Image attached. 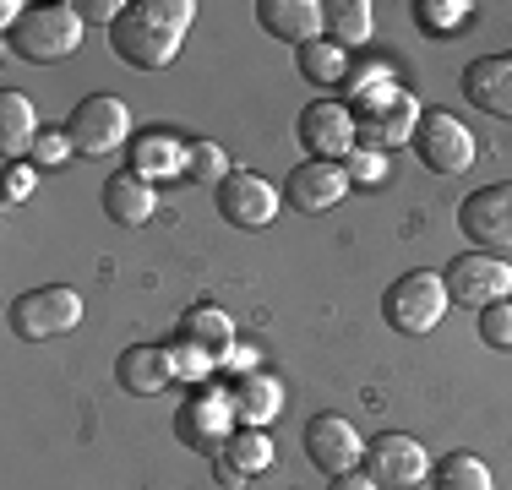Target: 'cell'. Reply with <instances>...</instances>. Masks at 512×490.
I'll list each match as a JSON object with an SVG mask.
<instances>
[{
	"label": "cell",
	"instance_id": "cell-4",
	"mask_svg": "<svg viewBox=\"0 0 512 490\" xmlns=\"http://www.w3.org/2000/svg\"><path fill=\"white\" fill-rule=\"evenodd\" d=\"M447 305H453V294H447V278L431 273V267H414V273H398L393 284L382 294V322L393 327V333L404 338H425L442 327Z\"/></svg>",
	"mask_w": 512,
	"mask_h": 490
},
{
	"label": "cell",
	"instance_id": "cell-28",
	"mask_svg": "<svg viewBox=\"0 0 512 490\" xmlns=\"http://www.w3.org/2000/svg\"><path fill=\"white\" fill-rule=\"evenodd\" d=\"M235 175V164H229V153L218 142H191V158H186V180H197V186H224V180Z\"/></svg>",
	"mask_w": 512,
	"mask_h": 490
},
{
	"label": "cell",
	"instance_id": "cell-17",
	"mask_svg": "<svg viewBox=\"0 0 512 490\" xmlns=\"http://www.w3.org/2000/svg\"><path fill=\"white\" fill-rule=\"evenodd\" d=\"M256 22H262V33H273V39H284L295 49L327 39L322 0H256Z\"/></svg>",
	"mask_w": 512,
	"mask_h": 490
},
{
	"label": "cell",
	"instance_id": "cell-21",
	"mask_svg": "<svg viewBox=\"0 0 512 490\" xmlns=\"http://www.w3.org/2000/svg\"><path fill=\"white\" fill-rule=\"evenodd\" d=\"M229 398H235L240 425L267 431V425L278 420V409H284V382L267 376V371H251V376H235V382H229Z\"/></svg>",
	"mask_w": 512,
	"mask_h": 490
},
{
	"label": "cell",
	"instance_id": "cell-32",
	"mask_svg": "<svg viewBox=\"0 0 512 490\" xmlns=\"http://www.w3.org/2000/svg\"><path fill=\"white\" fill-rule=\"evenodd\" d=\"M344 175H349V186H365V191H376L387 180V153H371V147H355V153L344 158Z\"/></svg>",
	"mask_w": 512,
	"mask_h": 490
},
{
	"label": "cell",
	"instance_id": "cell-13",
	"mask_svg": "<svg viewBox=\"0 0 512 490\" xmlns=\"http://www.w3.org/2000/svg\"><path fill=\"white\" fill-rule=\"evenodd\" d=\"M213 196H218V218L229 229H267L278 218V207H284V191L273 180H262L256 169H235Z\"/></svg>",
	"mask_w": 512,
	"mask_h": 490
},
{
	"label": "cell",
	"instance_id": "cell-31",
	"mask_svg": "<svg viewBox=\"0 0 512 490\" xmlns=\"http://www.w3.org/2000/svg\"><path fill=\"white\" fill-rule=\"evenodd\" d=\"M71 153H77V147H71V131H66V126H44V131H39V142H33V153H28V164L60 169Z\"/></svg>",
	"mask_w": 512,
	"mask_h": 490
},
{
	"label": "cell",
	"instance_id": "cell-12",
	"mask_svg": "<svg viewBox=\"0 0 512 490\" xmlns=\"http://www.w3.org/2000/svg\"><path fill=\"white\" fill-rule=\"evenodd\" d=\"M300 142H306L311 158H327V164H344L355 153V109L344 98H311L295 120Z\"/></svg>",
	"mask_w": 512,
	"mask_h": 490
},
{
	"label": "cell",
	"instance_id": "cell-19",
	"mask_svg": "<svg viewBox=\"0 0 512 490\" xmlns=\"http://www.w3.org/2000/svg\"><path fill=\"white\" fill-rule=\"evenodd\" d=\"M115 382L131 392V398H158L169 382H175V365H169V343H131L115 360Z\"/></svg>",
	"mask_w": 512,
	"mask_h": 490
},
{
	"label": "cell",
	"instance_id": "cell-7",
	"mask_svg": "<svg viewBox=\"0 0 512 490\" xmlns=\"http://www.w3.org/2000/svg\"><path fill=\"white\" fill-rule=\"evenodd\" d=\"M66 131H71V147L82 158H109L120 147H131V109L115 93H88L66 115Z\"/></svg>",
	"mask_w": 512,
	"mask_h": 490
},
{
	"label": "cell",
	"instance_id": "cell-9",
	"mask_svg": "<svg viewBox=\"0 0 512 490\" xmlns=\"http://www.w3.org/2000/svg\"><path fill=\"white\" fill-rule=\"evenodd\" d=\"M447 294H453L458 305H469V311H491V305L512 300V267L502 256L491 251H463L447 262Z\"/></svg>",
	"mask_w": 512,
	"mask_h": 490
},
{
	"label": "cell",
	"instance_id": "cell-37",
	"mask_svg": "<svg viewBox=\"0 0 512 490\" xmlns=\"http://www.w3.org/2000/svg\"><path fill=\"white\" fill-rule=\"evenodd\" d=\"M327 490H382V485H376L365 469H349V474H333V480H327Z\"/></svg>",
	"mask_w": 512,
	"mask_h": 490
},
{
	"label": "cell",
	"instance_id": "cell-38",
	"mask_svg": "<svg viewBox=\"0 0 512 490\" xmlns=\"http://www.w3.org/2000/svg\"><path fill=\"white\" fill-rule=\"evenodd\" d=\"M213 480L224 485V490H246V480H240V474L229 469V463H218V458H213Z\"/></svg>",
	"mask_w": 512,
	"mask_h": 490
},
{
	"label": "cell",
	"instance_id": "cell-29",
	"mask_svg": "<svg viewBox=\"0 0 512 490\" xmlns=\"http://www.w3.org/2000/svg\"><path fill=\"white\" fill-rule=\"evenodd\" d=\"M469 11H474L469 0H414V22L431 28V33H453Z\"/></svg>",
	"mask_w": 512,
	"mask_h": 490
},
{
	"label": "cell",
	"instance_id": "cell-34",
	"mask_svg": "<svg viewBox=\"0 0 512 490\" xmlns=\"http://www.w3.org/2000/svg\"><path fill=\"white\" fill-rule=\"evenodd\" d=\"M33 186H39V164H28V158H17V164H6V207L28 202Z\"/></svg>",
	"mask_w": 512,
	"mask_h": 490
},
{
	"label": "cell",
	"instance_id": "cell-26",
	"mask_svg": "<svg viewBox=\"0 0 512 490\" xmlns=\"http://www.w3.org/2000/svg\"><path fill=\"white\" fill-rule=\"evenodd\" d=\"M273 458H278V452H273V436H267V431H251V425H240V431L229 436V447L218 452V463H229V469H235L246 485L256 480V474L273 469Z\"/></svg>",
	"mask_w": 512,
	"mask_h": 490
},
{
	"label": "cell",
	"instance_id": "cell-20",
	"mask_svg": "<svg viewBox=\"0 0 512 490\" xmlns=\"http://www.w3.org/2000/svg\"><path fill=\"white\" fill-rule=\"evenodd\" d=\"M169 338L197 343V349H207L218 365H224V354L235 349V316H229L224 305H207V300H202V305H191V311L180 316L175 333H169Z\"/></svg>",
	"mask_w": 512,
	"mask_h": 490
},
{
	"label": "cell",
	"instance_id": "cell-14",
	"mask_svg": "<svg viewBox=\"0 0 512 490\" xmlns=\"http://www.w3.org/2000/svg\"><path fill=\"white\" fill-rule=\"evenodd\" d=\"M306 458L327 474V480H333V474L360 469L365 436L344 420V414H311V420H306Z\"/></svg>",
	"mask_w": 512,
	"mask_h": 490
},
{
	"label": "cell",
	"instance_id": "cell-22",
	"mask_svg": "<svg viewBox=\"0 0 512 490\" xmlns=\"http://www.w3.org/2000/svg\"><path fill=\"white\" fill-rule=\"evenodd\" d=\"M104 213H109V224H120V229H142L158 213V186L137 180L131 169L126 175H109L104 180Z\"/></svg>",
	"mask_w": 512,
	"mask_h": 490
},
{
	"label": "cell",
	"instance_id": "cell-36",
	"mask_svg": "<svg viewBox=\"0 0 512 490\" xmlns=\"http://www.w3.org/2000/svg\"><path fill=\"white\" fill-rule=\"evenodd\" d=\"M224 371H235V376H251V371H262V354H256L251 343H235V349L224 354Z\"/></svg>",
	"mask_w": 512,
	"mask_h": 490
},
{
	"label": "cell",
	"instance_id": "cell-10",
	"mask_svg": "<svg viewBox=\"0 0 512 490\" xmlns=\"http://www.w3.org/2000/svg\"><path fill=\"white\" fill-rule=\"evenodd\" d=\"M360 469L371 474L382 490H414V485L431 480V452H425L414 436H404V431H382L376 441H365Z\"/></svg>",
	"mask_w": 512,
	"mask_h": 490
},
{
	"label": "cell",
	"instance_id": "cell-24",
	"mask_svg": "<svg viewBox=\"0 0 512 490\" xmlns=\"http://www.w3.org/2000/svg\"><path fill=\"white\" fill-rule=\"evenodd\" d=\"M322 22H327V39L338 49H360L376 28L371 0H322Z\"/></svg>",
	"mask_w": 512,
	"mask_h": 490
},
{
	"label": "cell",
	"instance_id": "cell-16",
	"mask_svg": "<svg viewBox=\"0 0 512 490\" xmlns=\"http://www.w3.org/2000/svg\"><path fill=\"white\" fill-rule=\"evenodd\" d=\"M186 158H191V142H180L175 131H137L126 147V169L148 186H164V180H180L186 175Z\"/></svg>",
	"mask_w": 512,
	"mask_h": 490
},
{
	"label": "cell",
	"instance_id": "cell-5",
	"mask_svg": "<svg viewBox=\"0 0 512 490\" xmlns=\"http://www.w3.org/2000/svg\"><path fill=\"white\" fill-rule=\"evenodd\" d=\"M235 431H240V414H235L229 387H197L175 409V441L191 452H202V458H218Z\"/></svg>",
	"mask_w": 512,
	"mask_h": 490
},
{
	"label": "cell",
	"instance_id": "cell-30",
	"mask_svg": "<svg viewBox=\"0 0 512 490\" xmlns=\"http://www.w3.org/2000/svg\"><path fill=\"white\" fill-rule=\"evenodd\" d=\"M169 365H175V382H207V371H213V354L197 349V343H180V338H169Z\"/></svg>",
	"mask_w": 512,
	"mask_h": 490
},
{
	"label": "cell",
	"instance_id": "cell-18",
	"mask_svg": "<svg viewBox=\"0 0 512 490\" xmlns=\"http://www.w3.org/2000/svg\"><path fill=\"white\" fill-rule=\"evenodd\" d=\"M463 98H469L474 109H485V115H496V120H512V49L469 60V71H463Z\"/></svg>",
	"mask_w": 512,
	"mask_h": 490
},
{
	"label": "cell",
	"instance_id": "cell-11",
	"mask_svg": "<svg viewBox=\"0 0 512 490\" xmlns=\"http://www.w3.org/2000/svg\"><path fill=\"white\" fill-rule=\"evenodd\" d=\"M458 229L474 240V251H491V256L512 251V180H496V186L463 196Z\"/></svg>",
	"mask_w": 512,
	"mask_h": 490
},
{
	"label": "cell",
	"instance_id": "cell-2",
	"mask_svg": "<svg viewBox=\"0 0 512 490\" xmlns=\"http://www.w3.org/2000/svg\"><path fill=\"white\" fill-rule=\"evenodd\" d=\"M82 11L77 0H50V6H28L17 28H6V49L28 66H55L82 49Z\"/></svg>",
	"mask_w": 512,
	"mask_h": 490
},
{
	"label": "cell",
	"instance_id": "cell-6",
	"mask_svg": "<svg viewBox=\"0 0 512 490\" xmlns=\"http://www.w3.org/2000/svg\"><path fill=\"white\" fill-rule=\"evenodd\" d=\"M409 147L431 175H469V164L480 158V137L463 126L453 109H425Z\"/></svg>",
	"mask_w": 512,
	"mask_h": 490
},
{
	"label": "cell",
	"instance_id": "cell-23",
	"mask_svg": "<svg viewBox=\"0 0 512 490\" xmlns=\"http://www.w3.org/2000/svg\"><path fill=\"white\" fill-rule=\"evenodd\" d=\"M39 115H33V98L28 93H17V88H6L0 93V153L17 164L22 153H33V142H39Z\"/></svg>",
	"mask_w": 512,
	"mask_h": 490
},
{
	"label": "cell",
	"instance_id": "cell-35",
	"mask_svg": "<svg viewBox=\"0 0 512 490\" xmlns=\"http://www.w3.org/2000/svg\"><path fill=\"white\" fill-rule=\"evenodd\" d=\"M77 11H82V22H104V28H115V17L126 6H120V0H77Z\"/></svg>",
	"mask_w": 512,
	"mask_h": 490
},
{
	"label": "cell",
	"instance_id": "cell-3",
	"mask_svg": "<svg viewBox=\"0 0 512 490\" xmlns=\"http://www.w3.org/2000/svg\"><path fill=\"white\" fill-rule=\"evenodd\" d=\"M355 147H371V153H393V147H409L414 131H420V98H414L404 82H382L365 98H355Z\"/></svg>",
	"mask_w": 512,
	"mask_h": 490
},
{
	"label": "cell",
	"instance_id": "cell-33",
	"mask_svg": "<svg viewBox=\"0 0 512 490\" xmlns=\"http://www.w3.org/2000/svg\"><path fill=\"white\" fill-rule=\"evenodd\" d=\"M480 338L491 343V349H512V300L480 311Z\"/></svg>",
	"mask_w": 512,
	"mask_h": 490
},
{
	"label": "cell",
	"instance_id": "cell-1",
	"mask_svg": "<svg viewBox=\"0 0 512 490\" xmlns=\"http://www.w3.org/2000/svg\"><path fill=\"white\" fill-rule=\"evenodd\" d=\"M191 22H197V0H131L115 17V28H109V44H115V55L126 66L164 71L175 66Z\"/></svg>",
	"mask_w": 512,
	"mask_h": 490
},
{
	"label": "cell",
	"instance_id": "cell-25",
	"mask_svg": "<svg viewBox=\"0 0 512 490\" xmlns=\"http://www.w3.org/2000/svg\"><path fill=\"white\" fill-rule=\"evenodd\" d=\"M295 60H300V77H306L311 88H344L349 66H355V55H349V49H338L333 39H316L306 49H295Z\"/></svg>",
	"mask_w": 512,
	"mask_h": 490
},
{
	"label": "cell",
	"instance_id": "cell-15",
	"mask_svg": "<svg viewBox=\"0 0 512 490\" xmlns=\"http://www.w3.org/2000/svg\"><path fill=\"white\" fill-rule=\"evenodd\" d=\"M349 191L355 186H349L344 164H327V158H306V164H295L284 180V202L295 207V213H327V207H338Z\"/></svg>",
	"mask_w": 512,
	"mask_h": 490
},
{
	"label": "cell",
	"instance_id": "cell-27",
	"mask_svg": "<svg viewBox=\"0 0 512 490\" xmlns=\"http://www.w3.org/2000/svg\"><path fill=\"white\" fill-rule=\"evenodd\" d=\"M425 485H431V490H496L491 463L474 458V452H447V458H436Z\"/></svg>",
	"mask_w": 512,
	"mask_h": 490
},
{
	"label": "cell",
	"instance_id": "cell-8",
	"mask_svg": "<svg viewBox=\"0 0 512 490\" xmlns=\"http://www.w3.org/2000/svg\"><path fill=\"white\" fill-rule=\"evenodd\" d=\"M82 322V294L66 289V284H44V289H28L11 300V333L22 343H44V338H60Z\"/></svg>",
	"mask_w": 512,
	"mask_h": 490
}]
</instances>
